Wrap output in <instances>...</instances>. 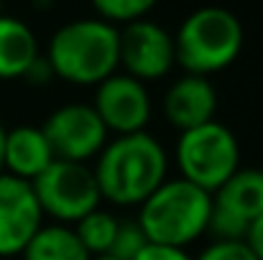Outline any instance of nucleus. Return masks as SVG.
I'll list each match as a JSON object with an SVG mask.
<instances>
[{
	"mask_svg": "<svg viewBox=\"0 0 263 260\" xmlns=\"http://www.w3.org/2000/svg\"><path fill=\"white\" fill-rule=\"evenodd\" d=\"M54 164L51 146L41 128L18 125L5 133V161L3 173H10L23 181H33Z\"/></svg>",
	"mask_w": 263,
	"mask_h": 260,
	"instance_id": "13",
	"label": "nucleus"
},
{
	"mask_svg": "<svg viewBox=\"0 0 263 260\" xmlns=\"http://www.w3.org/2000/svg\"><path fill=\"white\" fill-rule=\"evenodd\" d=\"M92 260H115V258H110V255H100V258H92Z\"/></svg>",
	"mask_w": 263,
	"mask_h": 260,
	"instance_id": "24",
	"label": "nucleus"
},
{
	"mask_svg": "<svg viewBox=\"0 0 263 260\" xmlns=\"http://www.w3.org/2000/svg\"><path fill=\"white\" fill-rule=\"evenodd\" d=\"M5 128H3V123H0V173H3V161H5Z\"/></svg>",
	"mask_w": 263,
	"mask_h": 260,
	"instance_id": "23",
	"label": "nucleus"
},
{
	"mask_svg": "<svg viewBox=\"0 0 263 260\" xmlns=\"http://www.w3.org/2000/svg\"><path fill=\"white\" fill-rule=\"evenodd\" d=\"M243 41V23L233 10L217 5L197 8L181 21L174 36L176 64L184 74L210 79L240 56Z\"/></svg>",
	"mask_w": 263,
	"mask_h": 260,
	"instance_id": "3",
	"label": "nucleus"
},
{
	"mask_svg": "<svg viewBox=\"0 0 263 260\" xmlns=\"http://www.w3.org/2000/svg\"><path fill=\"white\" fill-rule=\"evenodd\" d=\"M95 112L112 135L146 130L151 120V94L143 82L115 72L95 87Z\"/></svg>",
	"mask_w": 263,
	"mask_h": 260,
	"instance_id": "10",
	"label": "nucleus"
},
{
	"mask_svg": "<svg viewBox=\"0 0 263 260\" xmlns=\"http://www.w3.org/2000/svg\"><path fill=\"white\" fill-rule=\"evenodd\" d=\"M246 245L253 250V255L258 260H263V214L251 225L248 235H246Z\"/></svg>",
	"mask_w": 263,
	"mask_h": 260,
	"instance_id": "22",
	"label": "nucleus"
},
{
	"mask_svg": "<svg viewBox=\"0 0 263 260\" xmlns=\"http://www.w3.org/2000/svg\"><path fill=\"white\" fill-rule=\"evenodd\" d=\"M156 3L159 0H92V8L97 10V15L102 21H107L118 28V26L146 18L156 8Z\"/></svg>",
	"mask_w": 263,
	"mask_h": 260,
	"instance_id": "17",
	"label": "nucleus"
},
{
	"mask_svg": "<svg viewBox=\"0 0 263 260\" xmlns=\"http://www.w3.org/2000/svg\"><path fill=\"white\" fill-rule=\"evenodd\" d=\"M39 56V41L28 23L0 15V79H23Z\"/></svg>",
	"mask_w": 263,
	"mask_h": 260,
	"instance_id": "14",
	"label": "nucleus"
},
{
	"mask_svg": "<svg viewBox=\"0 0 263 260\" xmlns=\"http://www.w3.org/2000/svg\"><path fill=\"white\" fill-rule=\"evenodd\" d=\"M23 79L28 82V85H49L51 79H54V72H51V67H49V62H46V56H39L31 67H28V72L23 74Z\"/></svg>",
	"mask_w": 263,
	"mask_h": 260,
	"instance_id": "21",
	"label": "nucleus"
},
{
	"mask_svg": "<svg viewBox=\"0 0 263 260\" xmlns=\"http://www.w3.org/2000/svg\"><path fill=\"white\" fill-rule=\"evenodd\" d=\"M166 123L179 133L212 123L217 115V89L207 77L184 74L169 85L161 102Z\"/></svg>",
	"mask_w": 263,
	"mask_h": 260,
	"instance_id": "12",
	"label": "nucleus"
},
{
	"mask_svg": "<svg viewBox=\"0 0 263 260\" xmlns=\"http://www.w3.org/2000/svg\"><path fill=\"white\" fill-rule=\"evenodd\" d=\"M44 225V212L33 186L10 173H0V258L21 255Z\"/></svg>",
	"mask_w": 263,
	"mask_h": 260,
	"instance_id": "11",
	"label": "nucleus"
},
{
	"mask_svg": "<svg viewBox=\"0 0 263 260\" xmlns=\"http://www.w3.org/2000/svg\"><path fill=\"white\" fill-rule=\"evenodd\" d=\"M46 62L57 79L97 87L118 72V28L102 18H77L54 31Z\"/></svg>",
	"mask_w": 263,
	"mask_h": 260,
	"instance_id": "2",
	"label": "nucleus"
},
{
	"mask_svg": "<svg viewBox=\"0 0 263 260\" xmlns=\"http://www.w3.org/2000/svg\"><path fill=\"white\" fill-rule=\"evenodd\" d=\"M176 166L184 181L215 194L240 169V146L235 133L217 120L179 133Z\"/></svg>",
	"mask_w": 263,
	"mask_h": 260,
	"instance_id": "5",
	"label": "nucleus"
},
{
	"mask_svg": "<svg viewBox=\"0 0 263 260\" xmlns=\"http://www.w3.org/2000/svg\"><path fill=\"white\" fill-rule=\"evenodd\" d=\"M212 212V194L184 181L181 176L166 178L141 207L138 225L148 243L189 248L202 235H207V222Z\"/></svg>",
	"mask_w": 263,
	"mask_h": 260,
	"instance_id": "4",
	"label": "nucleus"
},
{
	"mask_svg": "<svg viewBox=\"0 0 263 260\" xmlns=\"http://www.w3.org/2000/svg\"><path fill=\"white\" fill-rule=\"evenodd\" d=\"M120 219L115 214H110L107 209L97 207L89 214H85L80 222H74V232L80 237V243L85 245V250L89 253V258H100L110 253V245L115 240Z\"/></svg>",
	"mask_w": 263,
	"mask_h": 260,
	"instance_id": "16",
	"label": "nucleus"
},
{
	"mask_svg": "<svg viewBox=\"0 0 263 260\" xmlns=\"http://www.w3.org/2000/svg\"><path fill=\"white\" fill-rule=\"evenodd\" d=\"M176 64L174 36L156 21L141 18L118 28V67L138 82L164 79Z\"/></svg>",
	"mask_w": 263,
	"mask_h": 260,
	"instance_id": "8",
	"label": "nucleus"
},
{
	"mask_svg": "<svg viewBox=\"0 0 263 260\" xmlns=\"http://www.w3.org/2000/svg\"><path fill=\"white\" fill-rule=\"evenodd\" d=\"M31 186L44 217H51L59 225L80 222L102 202L89 164L54 158V164L39 178H33Z\"/></svg>",
	"mask_w": 263,
	"mask_h": 260,
	"instance_id": "6",
	"label": "nucleus"
},
{
	"mask_svg": "<svg viewBox=\"0 0 263 260\" xmlns=\"http://www.w3.org/2000/svg\"><path fill=\"white\" fill-rule=\"evenodd\" d=\"M136 260H194L184 248H172V245H156L148 243L143 248V253Z\"/></svg>",
	"mask_w": 263,
	"mask_h": 260,
	"instance_id": "20",
	"label": "nucleus"
},
{
	"mask_svg": "<svg viewBox=\"0 0 263 260\" xmlns=\"http://www.w3.org/2000/svg\"><path fill=\"white\" fill-rule=\"evenodd\" d=\"M0 15H3V0H0Z\"/></svg>",
	"mask_w": 263,
	"mask_h": 260,
	"instance_id": "25",
	"label": "nucleus"
},
{
	"mask_svg": "<svg viewBox=\"0 0 263 260\" xmlns=\"http://www.w3.org/2000/svg\"><path fill=\"white\" fill-rule=\"evenodd\" d=\"M146 245H148V237L141 230L138 219H120L118 232H115V240H112L107 255L115 260H136L143 253Z\"/></svg>",
	"mask_w": 263,
	"mask_h": 260,
	"instance_id": "18",
	"label": "nucleus"
},
{
	"mask_svg": "<svg viewBox=\"0 0 263 260\" xmlns=\"http://www.w3.org/2000/svg\"><path fill=\"white\" fill-rule=\"evenodd\" d=\"M92 173L105 202L141 207L169 178V156L146 130L115 135L97 153Z\"/></svg>",
	"mask_w": 263,
	"mask_h": 260,
	"instance_id": "1",
	"label": "nucleus"
},
{
	"mask_svg": "<svg viewBox=\"0 0 263 260\" xmlns=\"http://www.w3.org/2000/svg\"><path fill=\"white\" fill-rule=\"evenodd\" d=\"M194 260H258L246 240H212Z\"/></svg>",
	"mask_w": 263,
	"mask_h": 260,
	"instance_id": "19",
	"label": "nucleus"
},
{
	"mask_svg": "<svg viewBox=\"0 0 263 260\" xmlns=\"http://www.w3.org/2000/svg\"><path fill=\"white\" fill-rule=\"evenodd\" d=\"M41 130L57 161L89 164L110 141V133L102 125L100 115L95 112L92 105L85 102H69L57 107L46 117Z\"/></svg>",
	"mask_w": 263,
	"mask_h": 260,
	"instance_id": "9",
	"label": "nucleus"
},
{
	"mask_svg": "<svg viewBox=\"0 0 263 260\" xmlns=\"http://www.w3.org/2000/svg\"><path fill=\"white\" fill-rule=\"evenodd\" d=\"M263 214V171L238 169L215 194L207 232L212 240H246L251 225Z\"/></svg>",
	"mask_w": 263,
	"mask_h": 260,
	"instance_id": "7",
	"label": "nucleus"
},
{
	"mask_svg": "<svg viewBox=\"0 0 263 260\" xmlns=\"http://www.w3.org/2000/svg\"><path fill=\"white\" fill-rule=\"evenodd\" d=\"M23 260H92L72 225H41L21 253Z\"/></svg>",
	"mask_w": 263,
	"mask_h": 260,
	"instance_id": "15",
	"label": "nucleus"
}]
</instances>
